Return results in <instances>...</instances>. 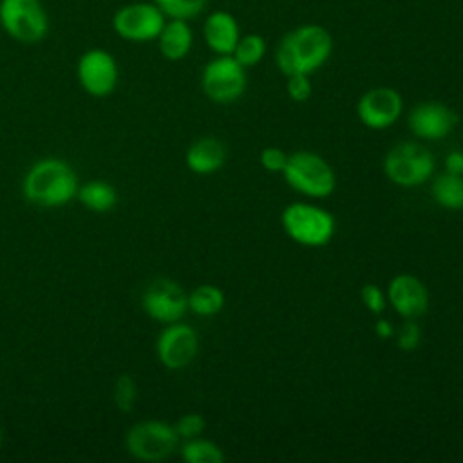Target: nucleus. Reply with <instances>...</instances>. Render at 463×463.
I'll return each mask as SVG.
<instances>
[{
    "mask_svg": "<svg viewBox=\"0 0 463 463\" xmlns=\"http://www.w3.org/2000/svg\"><path fill=\"white\" fill-rule=\"evenodd\" d=\"M333 40L326 27L306 24L289 31L279 43L275 61L284 76L311 74L331 56Z\"/></svg>",
    "mask_w": 463,
    "mask_h": 463,
    "instance_id": "nucleus-1",
    "label": "nucleus"
},
{
    "mask_svg": "<svg viewBox=\"0 0 463 463\" xmlns=\"http://www.w3.org/2000/svg\"><path fill=\"white\" fill-rule=\"evenodd\" d=\"M24 197L40 208H60L78 194L74 170L61 159L45 157L36 161L22 183Z\"/></svg>",
    "mask_w": 463,
    "mask_h": 463,
    "instance_id": "nucleus-2",
    "label": "nucleus"
},
{
    "mask_svg": "<svg viewBox=\"0 0 463 463\" xmlns=\"http://www.w3.org/2000/svg\"><path fill=\"white\" fill-rule=\"evenodd\" d=\"M282 175L293 190L313 199L331 195L336 186V175L329 163L322 156L309 150H300L288 156Z\"/></svg>",
    "mask_w": 463,
    "mask_h": 463,
    "instance_id": "nucleus-3",
    "label": "nucleus"
},
{
    "mask_svg": "<svg viewBox=\"0 0 463 463\" xmlns=\"http://www.w3.org/2000/svg\"><path fill=\"white\" fill-rule=\"evenodd\" d=\"M280 222L286 233L302 246H324L335 233V217L327 210L307 203L288 204Z\"/></svg>",
    "mask_w": 463,
    "mask_h": 463,
    "instance_id": "nucleus-4",
    "label": "nucleus"
},
{
    "mask_svg": "<svg viewBox=\"0 0 463 463\" xmlns=\"http://www.w3.org/2000/svg\"><path fill=\"white\" fill-rule=\"evenodd\" d=\"M434 166L432 152L416 141L396 143L383 159L387 179L403 188L425 183L434 174Z\"/></svg>",
    "mask_w": 463,
    "mask_h": 463,
    "instance_id": "nucleus-5",
    "label": "nucleus"
},
{
    "mask_svg": "<svg viewBox=\"0 0 463 463\" xmlns=\"http://www.w3.org/2000/svg\"><path fill=\"white\" fill-rule=\"evenodd\" d=\"M0 27L20 43H38L49 33V16L40 0H0Z\"/></svg>",
    "mask_w": 463,
    "mask_h": 463,
    "instance_id": "nucleus-6",
    "label": "nucleus"
},
{
    "mask_svg": "<svg viewBox=\"0 0 463 463\" xmlns=\"http://www.w3.org/2000/svg\"><path fill=\"white\" fill-rule=\"evenodd\" d=\"M179 443L174 425L161 420H145L132 425L125 436L127 452L139 461H163Z\"/></svg>",
    "mask_w": 463,
    "mask_h": 463,
    "instance_id": "nucleus-7",
    "label": "nucleus"
},
{
    "mask_svg": "<svg viewBox=\"0 0 463 463\" xmlns=\"http://www.w3.org/2000/svg\"><path fill=\"white\" fill-rule=\"evenodd\" d=\"M201 87L213 103L228 105L237 101L246 89L244 67L232 54H217L201 74Z\"/></svg>",
    "mask_w": 463,
    "mask_h": 463,
    "instance_id": "nucleus-8",
    "label": "nucleus"
},
{
    "mask_svg": "<svg viewBox=\"0 0 463 463\" xmlns=\"http://www.w3.org/2000/svg\"><path fill=\"white\" fill-rule=\"evenodd\" d=\"M166 16L154 2H130L121 5L112 16L114 33L127 42L157 40Z\"/></svg>",
    "mask_w": 463,
    "mask_h": 463,
    "instance_id": "nucleus-9",
    "label": "nucleus"
},
{
    "mask_svg": "<svg viewBox=\"0 0 463 463\" xmlns=\"http://www.w3.org/2000/svg\"><path fill=\"white\" fill-rule=\"evenodd\" d=\"M76 76L81 85V89L94 96V98H105L112 94L118 87L119 80V69L116 58L99 47L87 49L76 65Z\"/></svg>",
    "mask_w": 463,
    "mask_h": 463,
    "instance_id": "nucleus-10",
    "label": "nucleus"
},
{
    "mask_svg": "<svg viewBox=\"0 0 463 463\" xmlns=\"http://www.w3.org/2000/svg\"><path fill=\"white\" fill-rule=\"evenodd\" d=\"M145 313L161 324H172L184 317L188 311L186 291L172 279H154L141 297Z\"/></svg>",
    "mask_w": 463,
    "mask_h": 463,
    "instance_id": "nucleus-11",
    "label": "nucleus"
},
{
    "mask_svg": "<svg viewBox=\"0 0 463 463\" xmlns=\"http://www.w3.org/2000/svg\"><path fill=\"white\" fill-rule=\"evenodd\" d=\"M199 351V338L192 326L183 322L166 324L156 342L159 362L172 371L190 365Z\"/></svg>",
    "mask_w": 463,
    "mask_h": 463,
    "instance_id": "nucleus-12",
    "label": "nucleus"
},
{
    "mask_svg": "<svg viewBox=\"0 0 463 463\" xmlns=\"http://www.w3.org/2000/svg\"><path fill=\"white\" fill-rule=\"evenodd\" d=\"M403 110L402 94L392 87H374L362 94L356 103L360 121L373 130H383L398 121Z\"/></svg>",
    "mask_w": 463,
    "mask_h": 463,
    "instance_id": "nucleus-13",
    "label": "nucleus"
},
{
    "mask_svg": "<svg viewBox=\"0 0 463 463\" xmlns=\"http://www.w3.org/2000/svg\"><path fill=\"white\" fill-rule=\"evenodd\" d=\"M458 123L456 112L438 101L418 103L407 116V125L420 139L436 141L447 137Z\"/></svg>",
    "mask_w": 463,
    "mask_h": 463,
    "instance_id": "nucleus-14",
    "label": "nucleus"
},
{
    "mask_svg": "<svg viewBox=\"0 0 463 463\" xmlns=\"http://www.w3.org/2000/svg\"><path fill=\"white\" fill-rule=\"evenodd\" d=\"M387 300L392 309L405 318H418L429 307V293L425 284L409 273H400L387 286Z\"/></svg>",
    "mask_w": 463,
    "mask_h": 463,
    "instance_id": "nucleus-15",
    "label": "nucleus"
},
{
    "mask_svg": "<svg viewBox=\"0 0 463 463\" xmlns=\"http://www.w3.org/2000/svg\"><path fill=\"white\" fill-rule=\"evenodd\" d=\"M203 36L215 54H232L241 38V29L233 14L226 11H213L204 20Z\"/></svg>",
    "mask_w": 463,
    "mask_h": 463,
    "instance_id": "nucleus-16",
    "label": "nucleus"
},
{
    "mask_svg": "<svg viewBox=\"0 0 463 463\" xmlns=\"http://www.w3.org/2000/svg\"><path fill=\"white\" fill-rule=\"evenodd\" d=\"M226 161V146L221 139L206 136L194 141L186 150V166L199 175L217 172Z\"/></svg>",
    "mask_w": 463,
    "mask_h": 463,
    "instance_id": "nucleus-17",
    "label": "nucleus"
},
{
    "mask_svg": "<svg viewBox=\"0 0 463 463\" xmlns=\"http://www.w3.org/2000/svg\"><path fill=\"white\" fill-rule=\"evenodd\" d=\"M194 43V33L188 25V20L168 18L157 36V47L163 58L170 61L183 60Z\"/></svg>",
    "mask_w": 463,
    "mask_h": 463,
    "instance_id": "nucleus-18",
    "label": "nucleus"
},
{
    "mask_svg": "<svg viewBox=\"0 0 463 463\" xmlns=\"http://www.w3.org/2000/svg\"><path fill=\"white\" fill-rule=\"evenodd\" d=\"M76 197L80 199V203L85 208H89L92 212H98V213L112 210L118 203L116 188L110 183L99 181V179L89 181V183L78 186Z\"/></svg>",
    "mask_w": 463,
    "mask_h": 463,
    "instance_id": "nucleus-19",
    "label": "nucleus"
},
{
    "mask_svg": "<svg viewBox=\"0 0 463 463\" xmlns=\"http://www.w3.org/2000/svg\"><path fill=\"white\" fill-rule=\"evenodd\" d=\"M432 199L447 210H463V175L443 172L430 184Z\"/></svg>",
    "mask_w": 463,
    "mask_h": 463,
    "instance_id": "nucleus-20",
    "label": "nucleus"
},
{
    "mask_svg": "<svg viewBox=\"0 0 463 463\" xmlns=\"http://www.w3.org/2000/svg\"><path fill=\"white\" fill-rule=\"evenodd\" d=\"M224 306V293L213 284H201L188 293V309L199 317H212Z\"/></svg>",
    "mask_w": 463,
    "mask_h": 463,
    "instance_id": "nucleus-21",
    "label": "nucleus"
},
{
    "mask_svg": "<svg viewBox=\"0 0 463 463\" xmlns=\"http://www.w3.org/2000/svg\"><path fill=\"white\" fill-rule=\"evenodd\" d=\"M181 456L186 463H221L224 454L221 447L210 439L192 438L181 445Z\"/></svg>",
    "mask_w": 463,
    "mask_h": 463,
    "instance_id": "nucleus-22",
    "label": "nucleus"
},
{
    "mask_svg": "<svg viewBox=\"0 0 463 463\" xmlns=\"http://www.w3.org/2000/svg\"><path fill=\"white\" fill-rule=\"evenodd\" d=\"M266 52V42L260 34H246L241 36L232 56L246 69L257 65Z\"/></svg>",
    "mask_w": 463,
    "mask_h": 463,
    "instance_id": "nucleus-23",
    "label": "nucleus"
},
{
    "mask_svg": "<svg viewBox=\"0 0 463 463\" xmlns=\"http://www.w3.org/2000/svg\"><path fill=\"white\" fill-rule=\"evenodd\" d=\"M166 18L190 20L201 14L208 0H152Z\"/></svg>",
    "mask_w": 463,
    "mask_h": 463,
    "instance_id": "nucleus-24",
    "label": "nucleus"
},
{
    "mask_svg": "<svg viewBox=\"0 0 463 463\" xmlns=\"http://www.w3.org/2000/svg\"><path fill=\"white\" fill-rule=\"evenodd\" d=\"M136 398H137V385H136L134 378L130 374H119L114 383V392H112L116 409H119L121 412H130L134 409Z\"/></svg>",
    "mask_w": 463,
    "mask_h": 463,
    "instance_id": "nucleus-25",
    "label": "nucleus"
},
{
    "mask_svg": "<svg viewBox=\"0 0 463 463\" xmlns=\"http://www.w3.org/2000/svg\"><path fill=\"white\" fill-rule=\"evenodd\" d=\"M174 429H175L179 439H192V438H197L203 434V430L206 429V420L199 412H188V414H183L175 421Z\"/></svg>",
    "mask_w": 463,
    "mask_h": 463,
    "instance_id": "nucleus-26",
    "label": "nucleus"
},
{
    "mask_svg": "<svg viewBox=\"0 0 463 463\" xmlns=\"http://www.w3.org/2000/svg\"><path fill=\"white\" fill-rule=\"evenodd\" d=\"M421 340V331L418 324L412 318H407V322L398 329L396 335V344L402 351H414L420 345Z\"/></svg>",
    "mask_w": 463,
    "mask_h": 463,
    "instance_id": "nucleus-27",
    "label": "nucleus"
},
{
    "mask_svg": "<svg viewBox=\"0 0 463 463\" xmlns=\"http://www.w3.org/2000/svg\"><path fill=\"white\" fill-rule=\"evenodd\" d=\"M286 90H288V96L293 101H306L311 96V92H313V87H311V81H309V74L288 76Z\"/></svg>",
    "mask_w": 463,
    "mask_h": 463,
    "instance_id": "nucleus-28",
    "label": "nucleus"
},
{
    "mask_svg": "<svg viewBox=\"0 0 463 463\" xmlns=\"http://www.w3.org/2000/svg\"><path fill=\"white\" fill-rule=\"evenodd\" d=\"M259 161H260L264 170L277 174V172H282L286 168L288 154L279 146H266V148H262V152L259 156Z\"/></svg>",
    "mask_w": 463,
    "mask_h": 463,
    "instance_id": "nucleus-29",
    "label": "nucleus"
},
{
    "mask_svg": "<svg viewBox=\"0 0 463 463\" xmlns=\"http://www.w3.org/2000/svg\"><path fill=\"white\" fill-rule=\"evenodd\" d=\"M362 302L365 309H369L374 315H380L385 309V295L382 288L376 284H365L362 288Z\"/></svg>",
    "mask_w": 463,
    "mask_h": 463,
    "instance_id": "nucleus-30",
    "label": "nucleus"
},
{
    "mask_svg": "<svg viewBox=\"0 0 463 463\" xmlns=\"http://www.w3.org/2000/svg\"><path fill=\"white\" fill-rule=\"evenodd\" d=\"M445 172L463 175V152L461 150H452L445 157Z\"/></svg>",
    "mask_w": 463,
    "mask_h": 463,
    "instance_id": "nucleus-31",
    "label": "nucleus"
},
{
    "mask_svg": "<svg viewBox=\"0 0 463 463\" xmlns=\"http://www.w3.org/2000/svg\"><path fill=\"white\" fill-rule=\"evenodd\" d=\"M374 333H376V336L378 338H383V340H387V338H391V336H394V326L389 322V320H385V318H378L376 320V324H374Z\"/></svg>",
    "mask_w": 463,
    "mask_h": 463,
    "instance_id": "nucleus-32",
    "label": "nucleus"
},
{
    "mask_svg": "<svg viewBox=\"0 0 463 463\" xmlns=\"http://www.w3.org/2000/svg\"><path fill=\"white\" fill-rule=\"evenodd\" d=\"M0 443H2V430H0Z\"/></svg>",
    "mask_w": 463,
    "mask_h": 463,
    "instance_id": "nucleus-33",
    "label": "nucleus"
}]
</instances>
